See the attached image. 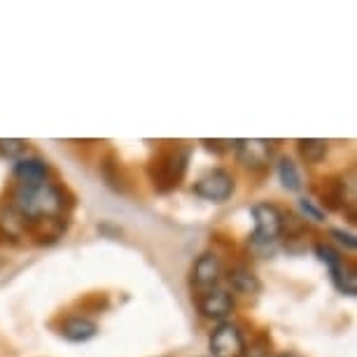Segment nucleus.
I'll return each mask as SVG.
<instances>
[{
    "label": "nucleus",
    "instance_id": "nucleus-18",
    "mask_svg": "<svg viewBox=\"0 0 357 357\" xmlns=\"http://www.w3.org/2000/svg\"><path fill=\"white\" fill-rule=\"evenodd\" d=\"M334 236L336 241H339V243H343L348 248V250H355L357 248V238H355V234H350V231H343V229H332V231H329Z\"/></svg>",
    "mask_w": 357,
    "mask_h": 357
},
{
    "label": "nucleus",
    "instance_id": "nucleus-4",
    "mask_svg": "<svg viewBox=\"0 0 357 357\" xmlns=\"http://www.w3.org/2000/svg\"><path fill=\"white\" fill-rule=\"evenodd\" d=\"M234 190H236V183H234L231 173L222 171V168L208 171L194 183V194L204 201H213V204H222V201L231 199Z\"/></svg>",
    "mask_w": 357,
    "mask_h": 357
},
{
    "label": "nucleus",
    "instance_id": "nucleus-15",
    "mask_svg": "<svg viewBox=\"0 0 357 357\" xmlns=\"http://www.w3.org/2000/svg\"><path fill=\"white\" fill-rule=\"evenodd\" d=\"M315 255H318V259L329 268V273H334L336 268H339V266L343 264V257H341V255L336 252L334 248H329V245H325V243H318V245H315Z\"/></svg>",
    "mask_w": 357,
    "mask_h": 357
},
{
    "label": "nucleus",
    "instance_id": "nucleus-8",
    "mask_svg": "<svg viewBox=\"0 0 357 357\" xmlns=\"http://www.w3.org/2000/svg\"><path fill=\"white\" fill-rule=\"evenodd\" d=\"M222 275H225V268H222V261L215 252H204L192 268V282L199 294L218 287Z\"/></svg>",
    "mask_w": 357,
    "mask_h": 357
},
{
    "label": "nucleus",
    "instance_id": "nucleus-9",
    "mask_svg": "<svg viewBox=\"0 0 357 357\" xmlns=\"http://www.w3.org/2000/svg\"><path fill=\"white\" fill-rule=\"evenodd\" d=\"M96 334H98V325L89 318H82V315H73V318H68L61 325V336L70 343L91 341Z\"/></svg>",
    "mask_w": 357,
    "mask_h": 357
},
{
    "label": "nucleus",
    "instance_id": "nucleus-19",
    "mask_svg": "<svg viewBox=\"0 0 357 357\" xmlns=\"http://www.w3.org/2000/svg\"><path fill=\"white\" fill-rule=\"evenodd\" d=\"M243 357H271V350H268L264 341H259V343H252L250 348H245Z\"/></svg>",
    "mask_w": 357,
    "mask_h": 357
},
{
    "label": "nucleus",
    "instance_id": "nucleus-11",
    "mask_svg": "<svg viewBox=\"0 0 357 357\" xmlns=\"http://www.w3.org/2000/svg\"><path fill=\"white\" fill-rule=\"evenodd\" d=\"M227 280H229V285H231L234 292H238V294H257L259 287H261L257 275H255L252 271H248V268H243V266L231 268L227 275Z\"/></svg>",
    "mask_w": 357,
    "mask_h": 357
},
{
    "label": "nucleus",
    "instance_id": "nucleus-7",
    "mask_svg": "<svg viewBox=\"0 0 357 357\" xmlns=\"http://www.w3.org/2000/svg\"><path fill=\"white\" fill-rule=\"evenodd\" d=\"M236 154H238V161L245 168H252V171H259V168H266L268 161L273 157V143L264 138H243L236 140Z\"/></svg>",
    "mask_w": 357,
    "mask_h": 357
},
{
    "label": "nucleus",
    "instance_id": "nucleus-2",
    "mask_svg": "<svg viewBox=\"0 0 357 357\" xmlns=\"http://www.w3.org/2000/svg\"><path fill=\"white\" fill-rule=\"evenodd\" d=\"M252 220H255V231L250 236L252 245L268 248L280 238V234L285 231V218L273 204H255L252 206Z\"/></svg>",
    "mask_w": 357,
    "mask_h": 357
},
{
    "label": "nucleus",
    "instance_id": "nucleus-3",
    "mask_svg": "<svg viewBox=\"0 0 357 357\" xmlns=\"http://www.w3.org/2000/svg\"><path fill=\"white\" fill-rule=\"evenodd\" d=\"M187 159H190V150L187 147H175L173 152H168L159 161H154L152 168L154 187L159 192H168L173 187H178L187 171Z\"/></svg>",
    "mask_w": 357,
    "mask_h": 357
},
{
    "label": "nucleus",
    "instance_id": "nucleus-12",
    "mask_svg": "<svg viewBox=\"0 0 357 357\" xmlns=\"http://www.w3.org/2000/svg\"><path fill=\"white\" fill-rule=\"evenodd\" d=\"M332 280H334V285L339 287V292L348 294V296L357 294V273L346 259H343V264L332 273Z\"/></svg>",
    "mask_w": 357,
    "mask_h": 357
},
{
    "label": "nucleus",
    "instance_id": "nucleus-13",
    "mask_svg": "<svg viewBox=\"0 0 357 357\" xmlns=\"http://www.w3.org/2000/svg\"><path fill=\"white\" fill-rule=\"evenodd\" d=\"M296 145H299L301 159L308 161V164H318L327 154V140H320V138H301Z\"/></svg>",
    "mask_w": 357,
    "mask_h": 357
},
{
    "label": "nucleus",
    "instance_id": "nucleus-17",
    "mask_svg": "<svg viewBox=\"0 0 357 357\" xmlns=\"http://www.w3.org/2000/svg\"><path fill=\"white\" fill-rule=\"evenodd\" d=\"M299 208H301V213L306 215V220H313V222H325V211L315 204L313 199H299Z\"/></svg>",
    "mask_w": 357,
    "mask_h": 357
},
{
    "label": "nucleus",
    "instance_id": "nucleus-20",
    "mask_svg": "<svg viewBox=\"0 0 357 357\" xmlns=\"http://www.w3.org/2000/svg\"><path fill=\"white\" fill-rule=\"evenodd\" d=\"M278 357H299V355H294V353H282V355H278Z\"/></svg>",
    "mask_w": 357,
    "mask_h": 357
},
{
    "label": "nucleus",
    "instance_id": "nucleus-5",
    "mask_svg": "<svg viewBox=\"0 0 357 357\" xmlns=\"http://www.w3.org/2000/svg\"><path fill=\"white\" fill-rule=\"evenodd\" d=\"M245 336L238 325L234 322H220L211 334L213 357H243L245 353Z\"/></svg>",
    "mask_w": 357,
    "mask_h": 357
},
{
    "label": "nucleus",
    "instance_id": "nucleus-6",
    "mask_svg": "<svg viewBox=\"0 0 357 357\" xmlns=\"http://www.w3.org/2000/svg\"><path fill=\"white\" fill-rule=\"evenodd\" d=\"M197 308H199V313L208 320L227 322L229 315L234 313L236 301L227 289L215 287V289H208V292H201L197 296Z\"/></svg>",
    "mask_w": 357,
    "mask_h": 357
},
{
    "label": "nucleus",
    "instance_id": "nucleus-14",
    "mask_svg": "<svg viewBox=\"0 0 357 357\" xmlns=\"http://www.w3.org/2000/svg\"><path fill=\"white\" fill-rule=\"evenodd\" d=\"M278 178H280V183L282 187H285L287 192H299L301 190V173H299V168H296L294 161H289V159H280L278 161Z\"/></svg>",
    "mask_w": 357,
    "mask_h": 357
},
{
    "label": "nucleus",
    "instance_id": "nucleus-10",
    "mask_svg": "<svg viewBox=\"0 0 357 357\" xmlns=\"http://www.w3.org/2000/svg\"><path fill=\"white\" fill-rule=\"evenodd\" d=\"M47 173L50 168L43 159H17L15 164V178L19 180V185H40L47 183Z\"/></svg>",
    "mask_w": 357,
    "mask_h": 357
},
{
    "label": "nucleus",
    "instance_id": "nucleus-1",
    "mask_svg": "<svg viewBox=\"0 0 357 357\" xmlns=\"http://www.w3.org/2000/svg\"><path fill=\"white\" fill-rule=\"evenodd\" d=\"M63 211V194L52 183L19 185L12 197V213L22 225H52Z\"/></svg>",
    "mask_w": 357,
    "mask_h": 357
},
{
    "label": "nucleus",
    "instance_id": "nucleus-16",
    "mask_svg": "<svg viewBox=\"0 0 357 357\" xmlns=\"http://www.w3.org/2000/svg\"><path fill=\"white\" fill-rule=\"evenodd\" d=\"M26 152V143L19 138H8V140H0V154H5V157L10 159H19L22 154Z\"/></svg>",
    "mask_w": 357,
    "mask_h": 357
}]
</instances>
